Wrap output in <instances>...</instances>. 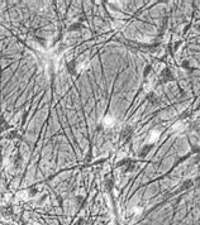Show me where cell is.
I'll use <instances>...</instances> for the list:
<instances>
[{"label": "cell", "mask_w": 200, "mask_h": 225, "mask_svg": "<svg viewBox=\"0 0 200 225\" xmlns=\"http://www.w3.org/2000/svg\"><path fill=\"white\" fill-rule=\"evenodd\" d=\"M104 124H105V126H112L114 124V119H113V118H110V116H106L105 120H104Z\"/></svg>", "instance_id": "cell-1"}, {"label": "cell", "mask_w": 200, "mask_h": 225, "mask_svg": "<svg viewBox=\"0 0 200 225\" xmlns=\"http://www.w3.org/2000/svg\"><path fill=\"white\" fill-rule=\"evenodd\" d=\"M158 137H160L158 132H156V130H154V132H152V135H150V142H151V143H152V142H154V141H156V139H157Z\"/></svg>", "instance_id": "cell-2"}]
</instances>
